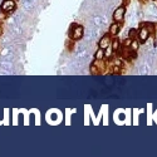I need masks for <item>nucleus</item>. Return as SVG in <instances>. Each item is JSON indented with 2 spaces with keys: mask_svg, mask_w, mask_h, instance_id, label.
Returning a JSON list of instances; mask_svg holds the SVG:
<instances>
[{
  "mask_svg": "<svg viewBox=\"0 0 157 157\" xmlns=\"http://www.w3.org/2000/svg\"><path fill=\"white\" fill-rule=\"evenodd\" d=\"M111 47H112V49H113V52L114 53H117V52H120L121 50V42L118 40V39H112V42H111Z\"/></svg>",
  "mask_w": 157,
  "mask_h": 157,
  "instance_id": "11",
  "label": "nucleus"
},
{
  "mask_svg": "<svg viewBox=\"0 0 157 157\" xmlns=\"http://www.w3.org/2000/svg\"><path fill=\"white\" fill-rule=\"evenodd\" d=\"M3 32H4V29H3V24H2V21H0V36L3 35Z\"/></svg>",
  "mask_w": 157,
  "mask_h": 157,
  "instance_id": "17",
  "label": "nucleus"
},
{
  "mask_svg": "<svg viewBox=\"0 0 157 157\" xmlns=\"http://www.w3.org/2000/svg\"><path fill=\"white\" fill-rule=\"evenodd\" d=\"M112 57H114V52H113V49L109 44L106 49H104V59H111Z\"/></svg>",
  "mask_w": 157,
  "mask_h": 157,
  "instance_id": "12",
  "label": "nucleus"
},
{
  "mask_svg": "<svg viewBox=\"0 0 157 157\" xmlns=\"http://www.w3.org/2000/svg\"><path fill=\"white\" fill-rule=\"evenodd\" d=\"M143 25L148 29V32L151 33V34H153L155 33V24L153 23H151V21H147V23H143Z\"/></svg>",
  "mask_w": 157,
  "mask_h": 157,
  "instance_id": "13",
  "label": "nucleus"
},
{
  "mask_svg": "<svg viewBox=\"0 0 157 157\" xmlns=\"http://www.w3.org/2000/svg\"><path fill=\"white\" fill-rule=\"evenodd\" d=\"M121 29H122L121 23H118V21H112V23L109 24V27H108V34H109L111 36H116L117 34L121 32Z\"/></svg>",
  "mask_w": 157,
  "mask_h": 157,
  "instance_id": "5",
  "label": "nucleus"
},
{
  "mask_svg": "<svg viewBox=\"0 0 157 157\" xmlns=\"http://www.w3.org/2000/svg\"><path fill=\"white\" fill-rule=\"evenodd\" d=\"M124 17H126V6L123 4L116 6L114 10L112 11V19H113V21L122 23L124 20Z\"/></svg>",
  "mask_w": 157,
  "mask_h": 157,
  "instance_id": "2",
  "label": "nucleus"
},
{
  "mask_svg": "<svg viewBox=\"0 0 157 157\" xmlns=\"http://www.w3.org/2000/svg\"><path fill=\"white\" fill-rule=\"evenodd\" d=\"M17 8V2L15 0H3L2 4H0V10H3L4 13H11L14 11Z\"/></svg>",
  "mask_w": 157,
  "mask_h": 157,
  "instance_id": "3",
  "label": "nucleus"
},
{
  "mask_svg": "<svg viewBox=\"0 0 157 157\" xmlns=\"http://www.w3.org/2000/svg\"><path fill=\"white\" fill-rule=\"evenodd\" d=\"M136 17H137V19H138V20H142V19H145V11H143L142 9L137 10V13H136Z\"/></svg>",
  "mask_w": 157,
  "mask_h": 157,
  "instance_id": "15",
  "label": "nucleus"
},
{
  "mask_svg": "<svg viewBox=\"0 0 157 157\" xmlns=\"http://www.w3.org/2000/svg\"><path fill=\"white\" fill-rule=\"evenodd\" d=\"M93 59H94V60H106V59H104V49L98 48V49L96 50L94 56H93Z\"/></svg>",
  "mask_w": 157,
  "mask_h": 157,
  "instance_id": "10",
  "label": "nucleus"
},
{
  "mask_svg": "<svg viewBox=\"0 0 157 157\" xmlns=\"http://www.w3.org/2000/svg\"><path fill=\"white\" fill-rule=\"evenodd\" d=\"M136 36H137V29H136V28H131V29L128 30V38L135 39Z\"/></svg>",
  "mask_w": 157,
  "mask_h": 157,
  "instance_id": "14",
  "label": "nucleus"
},
{
  "mask_svg": "<svg viewBox=\"0 0 157 157\" xmlns=\"http://www.w3.org/2000/svg\"><path fill=\"white\" fill-rule=\"evenodd\" d=\"M6 19V13H4L3 10H0V21H4Z\"/></svg>",
  "mask_w": 157,
  "mask_h": 157,
  "instance_id": "16",
  "label": "nucleus"
},
{
  "mask_svg": "<svg viewBox=\"0 0 157 157\" xmlns=\"http://www.w3.org/2000/svg\"><path fill=\"white\" fill-rule=\"evenodd\" d=\"M0 68L5 69V71H8V72L11 73V71H13V62L2 58V59H0Z\"/></svg>",
  "mask_w": 157,
  "mask_h": 157,
  "instance_id": "8",
  "label": "nucleus"
},
{
  "mask_svg": "<svg viewBox=\"0 0 157 157\" xmlns=\"http://www.w3.org/2000/svg\"><path fill=\"white\" fill-rule=\"evenodd\" d=\"M90 25L97 28H102L103 27V14H94L90 18Z\"/></svg>",
  "mask_w": 157,
  "mask_h": 157,
  "instance_id": "7",
  "label": "nucleus"
},
{
  "mask_svg": "<svg viewBox=\"0 0 157 157\" xmlns=\"http://www.w3.org/2000/svg\"><path fill=\"white\" fill-rule=\"evenodd\" d=\"M83 34H84V27L79 24H73L71 29H69V38L72 39L73 42H79L83 39Z\"/></svg>",
  "mask_w": 157,
  "mask_h": 157,
  "instance_id": "1",
  "label": "nucleus"
},
{
  "mask_svg": "<svg viewBox=\"0 0 157 157\" xmlns=\"http://www.w3.org/2000/svg\"><path fill=\"white\" fill-rule=\"evenodd\" d=\"M112 42V36L107 33V34H104L99 38V40H98V48H102V49H106Z\"/></svg>",
  "mask_w": 157,
  "mask_h": 157,
  "instance_id": "6",
  "label": "nucleus"
},
{
  "mask_svg": "<svg viewBox=\"0 0 157 157\" xmlns=\"http://www.w3.org/2000/svg\"><path fill=\"white\" fill-rule=\"evenodd\" d=\"M140 47H141L140 40H138L137 38H135V39H132V40H131V44H129L128 49H129L131 52H135V53H137V52L140 50Z\"/></svg>",
  "mask_w": 157,
  "mask_h": 157,
  "instance_id": "9",
  "label": "nucleus"
},
{
  "mask_svg": "<svg viewBox=\"0 0 157 157\" xmlns=\"http://www.w3.org/2000/svg\"><path fill=\"white\" fill-rule=\"evenodd\" d=\"M151 36V33L148 32V29L145 27V25H141V28L137 30V39L140 40V43H145L146 40H148V38Z\"/></svg>",
  "mask_w": 157,
  "mask_h": 157,
  "instance_id": "4",
  "label": "nucleus"
}]
</instances>
